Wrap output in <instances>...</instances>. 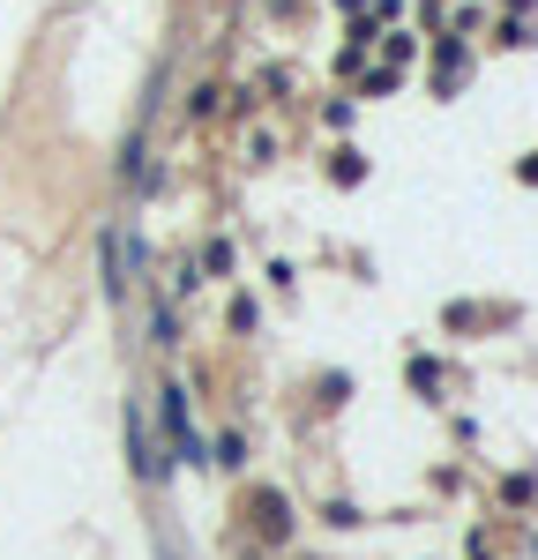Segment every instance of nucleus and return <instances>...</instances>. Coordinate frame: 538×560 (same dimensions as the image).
<instances>
[{
    "instance_id": "1",
    "label": "nucleus",
    "mask_w": 538,
    "mask_h": 560,
    "mask_svg": "<svg viewBox=\"0 0 538 560\" xmlns=\"http://www.w3.org/2000/svg\"><path fill=\"white\" fill-rule=\"evenodd\" d=\"M247 509H255V530H262L269 546H284V538H292V509H284V493H277V486H255V501H247Z\"/></svg>"
},
{
    "instance_id": "2",
    "label": "nucleus",
    "mask_w": 538,
    "mask_h": 560,
    "mask_svg": "<svg viewBox=\"0 0 538 560\" xmlns=\"http://www.w3.org/2000/svg\"><path fill=\"white\" fill-rule=\"evenodd\" d=\"M165 427H173L179 456H195V433H187V388H165Z\"/></svg>"
}]
</instances>
